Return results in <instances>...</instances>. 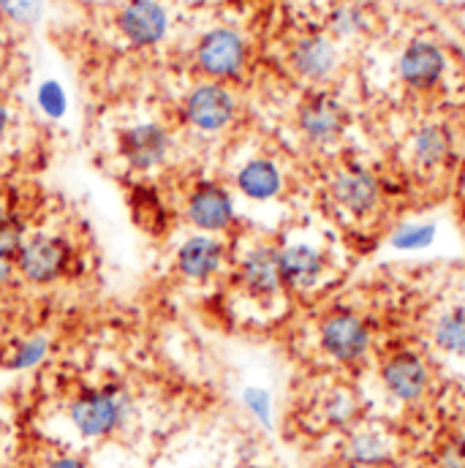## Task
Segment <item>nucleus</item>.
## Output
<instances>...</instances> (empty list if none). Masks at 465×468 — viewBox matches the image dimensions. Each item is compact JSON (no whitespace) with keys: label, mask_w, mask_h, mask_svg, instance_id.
Instances as JSON below:
<instances>
[{"label":"nucleus","mask_w":465,"mask_h":468,"mask_svg":"<svg viewBox=\"0 0 465 468\" xmlns=\"http://www.w3.org/2000/svg\"><path fill=\"white\" fill-rule=\"evenodd\" d=\"M66 417L79 439L107 441V439H115L131 422L133 398L122 384H115V381L85 387L69 400Z\"/></svg>","instance_id":"obj_1"},{"label":"nucleus","mask_w":465,"mask_h":468,"mask_svg":"<svg viewBox=\"0 0 465 468\" xmlns=\"http://www.w3.org/2000/svg\"><path fill=\"white\" fill-rule=\"evenodd\" d=\"M74 264H77V248L60 232H30L22 242L19 253L14 256L16 278L36 289L60 283L66 275H71Z\"/></svg>","instance_id":"obj_2"},{"label":"nucleus","mask_w":465,"mask_h":468,"mask_svg":"<svg viewBox=\"0 0 465 468\" xmlns=\"http://www.w3.org/2000/svg\"><path fill=\"white\" fill-rule=\"evenodd\" d=\"M183 216L194 232L227 234L237 224L234 194L218 180H196L183 199Z\"/></svg>","instance_id":"obj_3"},{"label":"nucleus","mask_w":465,"mask_h":468,"mask_svg":"<svg viewBox=\"0 0 465 468\" xmlns=\"http://www.w3.org/2000/svg\"><path fill=\"white\" fill-rule=\"evenodd\" d=\"M174 139L161 122H133L117 136V155L131 175H153L172 155Z\"/></svg>","instance_id":"obj_4"},{"label":"nucleus","mask_w":465,"mask_h":468,"mask_svg":"<svg viewBox=\"0 0 465 468\" xmlns=\"http://www.w3.org/2000/svg\"><path fill=\"white\" fill-rule=\"evenodd\" d=\"M194 63L210 82L237 80L248 63V44L234 27H213L199 38Z\"/></svg>","instance_id":"obj_5"},{"label":"nucleus","mask_w":465,"mask_h":468,"mask_svg":"<svg viewBox=\"0 0 465 468\" xmlns=\"http://www.w3.org/2000/svg\"><path fill=\"white\" fill-rule=\"evenodd\" d=\"M234 281L245 297L256 303H269L286 292L278 264V245L256 242L234 264Z\"/></svg>","instance_id":"obj_6"},{"label":"nucleus","mask_w":465,"mask_h":468,"mask_svg":"<svg viewBox=\"0 0 465 468\" xmlns=\"http://www.w3.org/2000/svg\"><path fill=\"white\" fill-rule=\"evenodd\" d=\"M229 259L224 237L194 232L174 248V272L188 283H210L227 270Z\"/></svg>","instance_id":"obj_7"},{"label":"nucleus","mask_w":465,"mask_h":468,"mask_svg":"<svg viewBox=\"0 0 465 468\" xmlns=\"http://www.w3.org/2000/svg\"><path fill=\"white\" fill-rule=\"evenodd\" d=\"M237 117V99L224 82H199L183 99V120L199 133H221Z\"/></svg>","instance_id":"obj_8"},{"label":"nucleus","mask_w":465,"mask_h":468,"mask_svg":"<svg viewBox=\"0 0 465 468\" xmlns=\"http://www.w3.org/2000/svg\"><path fill=\"white\" fill-rule=\"evenodd\" d=\"M370 324L349 308L327 314L319 324V346L341 365L359 362L370 349Z\"/></svg>","instance_id":"obj_9"},{"label":"nucleus","mask_w":465,"mask_h":468,"mask_svg":"<svg viewBox=\"0 0 465 468\" xmlns=\"http://www.w3.org/2000/svg\"><path fill=\"white\" fill-rule=\"evenodd\" d=\"M346 125H349L346 107L330 93H313L297 110V131L313 147L335 144L343 136Z\"/></svg>","instance_id":"obj_10"},{"label":"nucleus","mask_w":465,"mask_h":468,"mask_svg":"<svg viewBox=\"0 0 465 468\" xmlns=\"http://www.w3.org/2000/svg\"><path fill=\"white\" fill-rule=\"evenodd\" d=\"M115 22L120 36L139 49L158 47L169 33V11L161 0H122Z\"/></svg>","instance_id":"obj_11"},{"label":"nucleus","mask_w":465,"mask_h":468,"mask_svg":"<svg viewBox=\"0 0 465 468\" xmlns=\"http://www.w3.org/2000/svg\"><path fill=\"white\" fill-rule=\"evenodd\" d=\"M291 71L311 85L330 82L341 69V49L333 36L324 33H305L289 49Z\"/></svg>","instance_id":"obj_12"},{"label":"nucleus","mask_w":465,"mask_h":468,"mask_svg":"<svg viewBox=\"0 0 465 468\" xmlns=\"http://www.w3.org/2000/svg\"><path fill=\"white\" fill-rule=\"evenodd\" d=\"M447 52L430 38H414L397 58V74L411 90H433L447 74Z\"/></svg>","instance_id":"obj_13"},{"label":"nucleus","mask_w":465,"mask_h":468,"mask_svg":"<svg viewBox=\"0 0 465 468\" xmlns=\"http://www.w3.org/2000/svg\"><path fill=\"white\" fill-rule=\"evenodd\" d=\"M278 264L283 286L291 292L316 289L330 272V256L311 242H289L278 248Z\"/></svg>","instance_id":"obj_14"},{"label":"nucleus","mask_w":465,"mask_h":468,"mask_svg":"<svg viewBox=\"0 0 465 468\" xmlns=\"http://www.w3.org/2000/svg\"><path fill=\"white\" fill-rule=\"evenodd\" d=\"M384 389L400 403H417L430 389V365L417 351H397L381 365Z\"/></svg>","instance_id":"obj_15"},{"label":"nucleus","mask_w":465,"mask_h":468,"mask_svg":"<svg viewBox=\"0 0 465 468\" xmlns=\"http://www.w3.org/2000/svg\"><path fill=\"white\" fill-rule=\"evenodd\" d=\"M327 194L338 210L349 213L354 218H365L381 202V183L375 180L373 172H367L362 166H351V169H341L330 180Z\"/></svg>","instance_id":"obj_16"},{"label":"nucleus","mask_w":465,"mask_h":468,"mask_svg":"<svg viewBox=\"0 0 465 468\" xmlns=\"http://www.w3.org/2000/svg\"><path fill=\"white\" fill-rule=\"evenodd\" d=\"M234 188L248 202H272L283 191V172L272 158L256 155L234 172Z\"/></svg>","instance_id":"obj_17"},{"label":"nucleus","mask_w":465,"mask_h":468,"mask_svg":"<svg viewBox=\"0 0 465 468\" xmlns=\"http://www.w3.org/2000/svg\"><path fill=\"white\" fill-rule=\"evenodd\" d=\"M392 452H395L392 436L381 428H373V425L354 428L346 439V447H343L346 461L356 468L384 466L392 461Z\"/></svg>","instance_id":"obj_18"},{"label":"nucleus","mask_w":465,"mask_h":468,"mask_svg":"<svg viewBox=\"0 0 465 468\" xmlns=\"http://www.w3.org/2000/svg\"><path fill=\"white\" fill-rule=\"evenodd\" d=\"M408 150H411V158H414V164L419 169H425V172L441 169L449 161V155H452L449 131L444 125H439V122H422L411 133Z\"/></svg>","instance_id":"obj_19"},{"label":"nucleus","mask_w":465,"mask_h":468,"mask_svg":"<svg viewBox=\"0 0 465 468\" xmlns=\"http://www.w3.org/2000/svg\"><path fill=\"white\" fill-rule=\"evenodd\" d=\"M433 344L447 356L465 359V305H449L436 316Z\"/></svg>","instance_id":"obj_20"},{"label":"nucleus","mask_w":465,"mask_h":468,"mask_svg":"<svg viewBox=\"0 0 465 468\" xmlns=\"http://www.w3.org/2000/svg\"><path fill=\"white\" fill-rule=\"evenodd\" d=\"M319 417L324 420V425L338 431L354 428V422L359 420V400L349 387H333L319 400Z\"/></svg>","instance_id":"obj_21"},{"label":"nucleus","mask_w":465,"mask_h":468,"mask_svg":"<svg viewBox=\"0 0 465 468\" xmlns=\"http://www.w3.org/2000/svg\"><path fill=\"white\" fill-rule=\"evenodd\" d=\"M327 27H330V36L333 38H359L370 27V14H367V8L362 3L343 0V3H338L330 11Z\"/></svg>","instance_id":"obj_22"},{"label":"nucleus","mask_w":465,"mask_h":468,"mask_svg":"<svg viewBox=\"0 0 465 468\" xmlns=\"http://www.w3.org/2000/svg\"><path fill=\"white\" fill-rule=\"evenodd\" d=\"M52 354V338L49 335H27V338H19L8 356H5V367L8 370H16V373H25V370H36L38 365H44Z\"/></svg>","instance_id":"obj_23"},{"label":"nucleus","mask_w":465,"mask_h":468,"mask_svg":"<svg viewBox=\"0 0 465 468\" xmlns=\"http://www.w3.org/2000/svg\"><path fill=\"white\" fill-rule=\"evenodd\" d=\"M27 234L30 232H27V224L22 221V216H16L14 210L0 205V259L14 261V256L19 253Z\"/></svg>","instance_id":"obj_24"},{"label":"nucleus","mask_w":465,"mask_h":468,"mask_svg":"<svg viewBox=\"0 0 465 468\" xmlns=\"http://www.w3.org/2000/svg\"><path fill=\"white\" fill-rule=\"evenodd\" d=\"M436 239V224H403L392 232V245L397 250H422Z\"/></svg>","instance_id":"obj_25"},{"label":"nucleus","mask_w":465,"mask_h":468,"mask_svg":"<svg viewBox=\"0 0 465 468\" xmlns=\"http://www.w3.org/2000/svg\"><path fill=\"white\" fill-rule=\"evenodd\" d=\"M242 406L248 409V414L264 425V428H272V398L267 389L261 387H245L242 389Z\"/></svg>","instance_id":"obj_26"},{"label":"nucleus","mask_w":465,"mask_h":468,"mask_svg":"<svg viewBox=\"0 0 465 468\" xmlns=\"http://www.w3.org/2000/svg\"><path fill=\"white\" fill-rule=\"evenodd\" d=\"M41 0H0V14L14 25H36L41 19Z\"/></svg>","instance_id":"obj_27"},{"label":"nucleus","mask_w":465,"mask_h":468,"mask_svg":"<svg viewBox=\"0 0 465 468\" xmlns=\"http://www.w3.org/2000/svg\"><path fill=\"white\" fill-rule=\"evenodd\" d=\"M38 101H41V110H44L47 115L60 117L66 112V96H63V90H60L55 82H47V85L41 88Z\"/></svg>","instance_id":"obj_28"},{"label":"nucleus","mask_w":465,"mask_h":468,"mask_svg":"<svg viewBox=\"0 0 465 468\" xmlns=\"http://www.w3.org/2000/svg\"><path fill=\"white\" fill-rule=\"evenodd\" d=\"M439 466L465 468V439H452V441L444 444V450L439 455Z\"/></svg>","instance_id":"obj_29"},{"label":"nucleus","mask_w":465,"mask_h":468,"mask_svg":"<svg viewBox=\"0 0 465 468\" xmlns=\"http://www.w3.org/2000/svg\"><path fill=\"white\" fill-rule=\"evenodd\" d=\"M44 468H90V463L85 461V458H79V455H69V452H63V455H55V458H49Z\"/></svg>","instance_id":"obj_30"},{"label":"nucleus","mask_w":465,"mask_h":468,"mask_svg":"<svg viewBox=\"0 0 465 468\" xmlns=\"http://www.w3.org/2000/svg\"><path fill=\"white\" fill-rule=\"evenodd\" d=\"M16 283H19V278H16L14 261H8V259H0V292L11 289V286H16Z\"/></svg>","instance_id":"obj_31"},{"label":"nucleus","mask_w":465,"mask_h":468,"mask_svg":"<svg viewBox=\"0 0 465 468\" xmlns=\"http://www.w3.org/2000/svg\"><path fill=\"white\" fill-rule=\"evenodd\" d=\"M8 125H11V112H8V107H5V104L0 101V139L5 136Z\"/></svg>","instance_id":"obj_32"}]
</instances>
